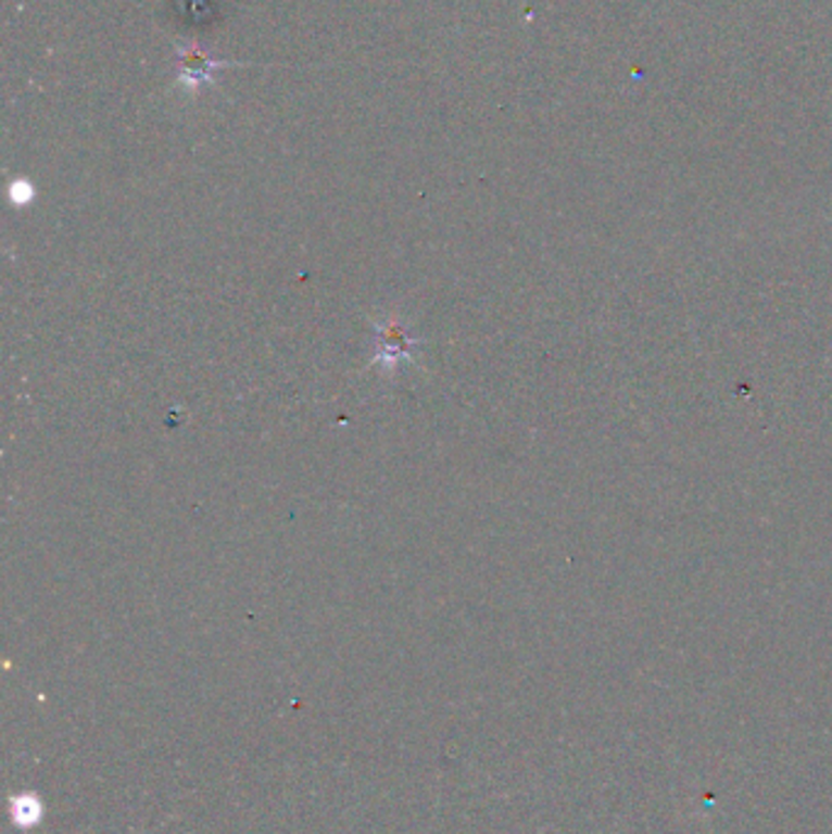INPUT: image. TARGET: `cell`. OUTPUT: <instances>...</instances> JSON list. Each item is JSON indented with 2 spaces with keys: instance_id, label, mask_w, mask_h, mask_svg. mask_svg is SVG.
<instances>
[{
  "instance_id": "obj_1",
  "label": "cell",
  "mask_w": 832,
  "mask_h": 834,
  "mask_svg": "<svg viewBox=\"0 0 832 834\" xmlns=\"http://www.w3.org/2000/svg\"><path fill=\"white\" fill-rule=\"evenodd\" d=\"M176 56H178L176 81L188 86V88L211 84L220 68L232 66V62H223V59L207 56L205 52H201V47H196V45L178 47Z\"/></svg>"
}]
</instances>
